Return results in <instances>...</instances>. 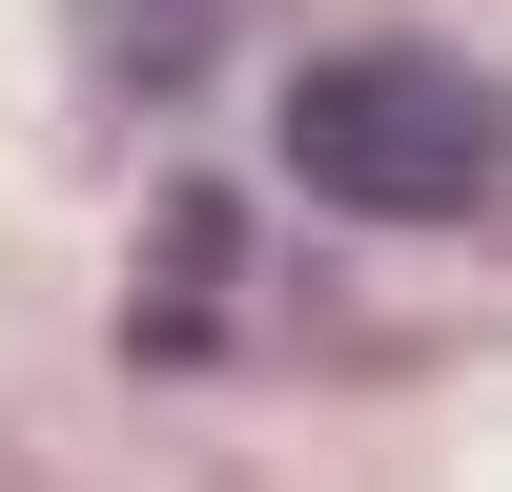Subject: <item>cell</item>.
<instances>
[{
  "label": "cell",
  "instance_id": "cell-1",
  "mask_svg": "<svg viewBox=\"0 0 512 492\" xmlns=\"http://www.w3.org/2000/svg\"><path fill=\"white\" fill-rule=\"evenodd\" d=\"M287 185L349 205V226H472L512 185V82L431 62V41H349V62L287 82Z\"/></svg>",
  "mask_w": 512,
  "mask_h": 492
}]
</instances>
